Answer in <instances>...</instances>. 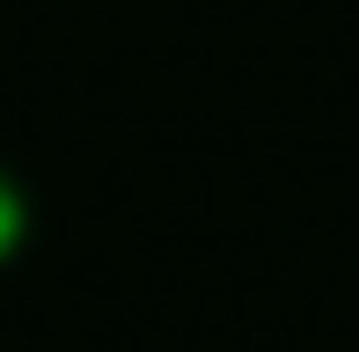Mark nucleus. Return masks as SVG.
Returning <instances> with one entry per match:
<instances>
[{
    "mask_svg": "<svg viewBox=\"0 0 359 352\" xmlns=\"http://www.w3.org/2000/svg\"><path fill=\"white\" fill-rule=\"evenodd\" d=\"M29 228H37V205H29V184L0 162V271L29 250Z\"/></svg>",
    "mask_w": 359,
    "mask_h": 352,
    "instance_id": "1",
    "label": "nucleus"
}]
</instances>
